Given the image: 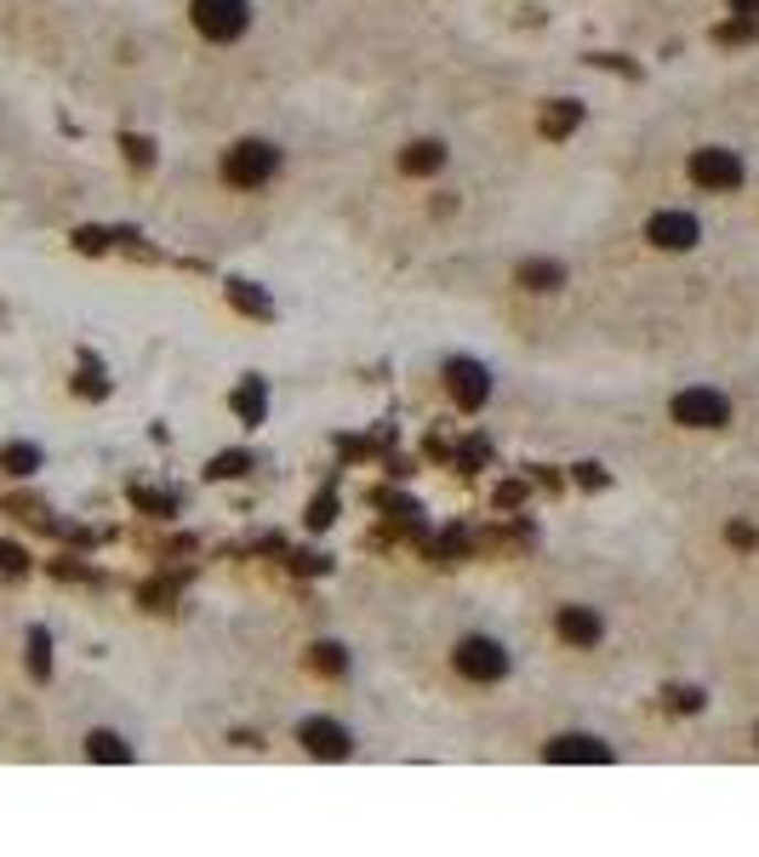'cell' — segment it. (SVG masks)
Segmentation results:
<instances>
[{
  "mask_svg": "<svg viewBox=\"0 0 759 857\" xmlns=\"http://www.w3.org/2000/svg\"><path fill=\"white\" fill-rule=\"evenodd\" d=\"M520 498H525V486H503V491H498V504H503V509H514Z\"/></svg>",
  "mask_w": 759,
  "mask_h": 857,
  "instance_id": "1f68e13d",
  "label": "cell"
},
{
  "mask_svg": "<svg viewBox=\"0 0 759 857\" xmlns=\"http://www.w3.org/2000/svg\"><path fill=\"white\" fill-rule=\"evenodd\" d=\"M440 167H446V144H435V138H423V144H411L400 155V172L406 178H435Z\"/></svg>",
  "mask_w": 759,
  "mask_h": 857,
  "instance_id": "8fae6325",
  "label": "cell"
},
{
  "mask_svg": "<svg viewBox=\"0 0 759 857\" xmlns=\"http://www.w3.org/2000/svg\"><path fill=\"white\" fill-rule=\"evenodd\" d=\"M446 389H451V401L463 406V412H480L485 394H491V378H485L480 360H451V367H446Z\"/></svg>",
  "mask_w": 759,
  "mask_h": 857,
  "instance_id": "ba28073f",
  "label": "cell"
},
{
  "mask_svg": "<svg viewBox=\"0 0 759 857\" xmlns=\"http://www.w3.org/2000/svg\"><path fill=\"white\" fill-rule=\"evenodd\" d=\"M246 469H252V457H246V452H223V457H212V469H206V475L235 480V475H246Z\"/></svg>",
  "mask_w": 759,
  "mask_h": 857,
  "instance_id": "7402d4cb",
  "label": "cell"
},
{
  "mask_svg": "<svg viewBox=\"0 0 759 857\" xmlns=\"http://www.w3.org/2000/svg\"><path fill=\"white\" fill-rule=\"evenodd\" d=\"M606 635V623L594 617L588 606H559V641H571V646H594Z\"/></svg>",
  "mask_w": 759,
  "mask_h": 857,
  "instance_id": "9c48e42d",
  "label": "cell"
},
{
  "mask_svg": "<svg viewBox=\"0 0 759 857\" xmlns=\"http://www.w3.org/2000/svg\"><path fill=\"white\" fill-rule=\"evenodd\" d=\"M86 754H92V761H131V749L115 732H92L86 738Z\"/></svg>",
  "mask_w": 759,
  "mask_h": 857,
  "instance_id": "d6986e66",
  "label": "cell"
},
{
  "mask_svg": "<svg viewBox=\"0 0 759 857\" xmlns=\"http://www.w3.org/2000/svg\"><path fill=\"white\" fill-rule=\"evenodd\" d=\"M228 406H235V417H246V423H263V412H269V389H263L257 378H246L235 394H228Z\"/></svg>",
  "mask_w": 759,
  "mask_h": 857,
  "instance_id": "9a60e30c",
  "label": "cell"
},
{
  "mask_svg": "<svg viewBox=\"0 0 759 857\" xmlns=\"http://www.w3.org/2000/svg\"><path fill=\"white\" fill-rule=\"evenodd\" d=\"M691 183L725 194V189L742 183V160H737L731 149H697V155H691Z\"/></svg>",
  "mask_w": 759,
  "mask_h": 857,
  "instance_id": "277c9868",
  "label": "cell"
},
{
  "mask_svg": "<svg viewBox=\"0 0 759 857\" xmlns=\"http://www.w3.org/2000/svg\"><path fill=\"white\" fill-rule=\"evenodd\" d=\"M451 657H457V675H469V680H503V669H509L503 646H498V641H485V635H469Z\"/></svg>",
  "mask_w": 759,
  "mask_h": 857,
  "instance_id": "5b68a950",
  "label": "cell"
},
{
  "mask_svg": "<svg viewBox=\"0 0 759 857\" xmlns=\"http://www.w3.org/2000/svg\"><path fill=\"white\" fill-rule=\"evenodd\" d=\"M548 761H594V766H606L611 749L600 738H554L548 743Z\"/></svg>",
  "mask_w": 759,
  "mask_h": 857,
  "instance_id": "30bf717a",
  "label": "cell"
},
{
  "mask_svg": "<svg viewBox=\"0 0 759 857\" xmlns=\"http://www.w3.org/2000/svg\"><path fill=\"white\" fill-rule=\"evenodd\" d=\"M0 464H7L12 475H35L41 469V452L35 446H7V452H0Z\"/></svg>",
  "mask_w": 759,
  "mask_h": 857,
  "instance_id": "ffe728a7",
  "label": "cell"
},
{
  "mask_svg": "<svg viewBox=\"0 0 759 857\" xmlns=\"http://www.w3.org/2000/svg\"><path fill=\"white\" fill-rule=\"evenodd\" d=\"M309 664H314L320 675H332V680H338V675H349V652H343L338 641H320V646L309 652Z\"/></svg>",
  "mask_w": 759,
  "mask_h": 857,
  "instance_id": "2e32d148",
  "label": "cell"
},
{
  "mask_svg": "<svg viewBox=\"0 0 759 857\" xmlns=\"http://www.w3.org/2000/svg\"><path fill=\"white\" fill-rule=\"evenodd\" d=\"M725 538H731V549H753L759 543V532H753L748 520H731V526H725Z\"/></svg>",
  "mask_w": 759,
  "mask_h": 857,
  "instance_id": "4316f807",
  "label": "cell"
},
{
  "mask_svg": "<svg viewBox=\"0 0 759 857\" xmlns=\"http://www.w3.org/2000/svg\"><path fill=\"white\" fill-rule=\"evenodd\" d=\"M75 246H81V252H104V246H109V235H104V229H81Z\"/></svg>",
  "mask_w": 759,
  "mask_h": 857,
  "instance_id": "f1b7e54d",
  "label": "cell"
},
{
  "mask_svg": "<svg viewBox=\"0 0 759 857\" xmlns=\"http://www.w3.org/2000/svg\"><path fill=\"white\" fill-rule=\"evenodd\" d=\"M520 286H525V292H554V286H566V263L525 257V263H520Z\"/></svg>",
  "mask_w": 759,
  "mask_h": 857,
  "instance_id": "7c38bea8",
  "label": "cell"
},
{
  "mask_svg": "<svg viewBox=\"0 0 759 857\" xmlns=\"http://www.w3.org/2000/svg\"><path fill=\"white\" fill-rule=\"evenodd\" d=\"M228 304H235L240 315H252V320H269V315H275L269 292H263V286H252V281H228Z\"/></svg>",
  "mask_w": 759,
  "mask_h": 857,
  "instance_id": "5bb4252c",
  "label": "cell"
},
{
  "mask_svg": "<svg viewBox=\"0 0 759 857\" xmlns=\"http://www.w3.org/2000/svg\"><path fill=\"white\" fill-rule=\"evenodd\" d=\"M714 41H725V46L759 41V18H753V12H742V18H731V23H719V29H714Z\"/></svg>",
  "mask_w": 759,
  "mask_h": 857,
  "instance_id": "e0dca14e",
  "label": "cell"
},
{
  "mask_svg": "<svg viewBox=\"0 0 759 857\" xmlns=\"http://www.w3.org/2000/svg\"><path fill=\"white\" fill-rule=\"evenodd\" d=\"M131 504H138V509H149V515H172V509H178V498H172V491H149V486H138V491H131Z\"/></svg>",
  "mask_w": 759,
  "mask_h": 857,
  "instance_id": "44dd1931",
  "label": "cell"
},
{
  "mask_svg": "<svg viewBox=\"0 0 759 857\" xmlns=\"http://www.w3.org/2000/svg\"><path fill=\"white\" fill-rule=\"evenodd\" d=\"M297 743H303L309 754H320V761H349V732L338 727V720H325V715H309L303 727H297Z\"/></svg>",
  "mask_w": 759,
  "mask_h": 857,
  "instance_id": "52a82bcc",
  "label": "cell"
},
{
  "mask_svg": "<svg viewBox=\"0 0 759 857\" xmlns=\"http://www.w3.org/2000/svg\"><path fill=\"white\" fill-rule=\"evenodd\" d=\"M674 423L685 428H719V423H731V401L714 389H680L674 394Z\"/></svg>",
  "mask_w": 759,
  "mask_h": 857,
  "instance_id": "3957f363",
  "label": "cell"
},
{
  "mask_svg": "<svg viewBox=\"0 0 759 857\" xmlns=\"http://www.w3.org/2000/svg\"><path fill=\"white\" fill-rule=\"evenodd\" d=\"M485 457H491V446H485V441H469V446H463V469H480Z\"/></svg>",
  "mask_w": 759,
  "mask_h": 857,
  "instance_id": "f546056e",
  "label": "cell"
},
{
  "mask_svg": "<svg viewBox=\"0 0 759 857\" xmlns=\"http://www.w3.org/2000/svg\"><path fill=\"white\" fill-rule=\"evenodd\" d=\"M29 572V554L18 543H0V578H23Z\"/></svg>",
  "mask_w": 759,
  "mask_h": 857,
  "instance_id": "603a6c76",
  "label": "cell"
},
{
  "mask_svg": "<svg viewBox=\"0 0 759 857\" xmlns=\"http://www.w3.org/2000/svg\"><path fill=\"white\" fill-rule=\"evenodd\" d=\"M577 480H582V486H594V491H600V486H606V469H600V464H582V469H577Z\"/></svg>",
  "mask_w": 759,
  "mask_h": 857,
  "instance_id": "4dcf8cb0",
  "label": "cell"
},
{
  "mask_svg": "<svg viewBox=\"0 0 759 857\" xmlns=\"http://www.w3.org/2000/svg\"><path fill=\"white\" fill-rule=\"evenodd\" d=\"M577 126H582V104H571V97H554L543 109V138H571Z\"/></svg>",
  "mask_w": 759,
  "mask_h": 857,
  "instance_id": "4fadbf2b",
  "label": "cell"
},
{
  "mask_svg": "<svg viewBox=\"0 0 759 857\" xmlns=\"http://www.w3.org/2000/svg\"><path fill=\"white\" fill-rule=\"evenodd\" d=\"M275 167H280L275 144H257V138H246V144H235V149L223 155V178L235 183V189H257V183H269V178H275Z\"/></svg>",
  "mask_w": 759,
  "mask_h": 857,
  "instance_id": "6da1fadb",
  "label": "cell"
},
{
  "mask_svg": "<svg viewBox=\"0 0 759 857\" xmlns=\"http://www.w3.org/2000/svg\"><path fill=\"white\" fill-rule=\"evenodd\" d=\"M252 23V7L246 0H194V29L206 41H240Z\"/></svg>",
  "mask_w": 759,
  "mask_h": 857,
  "instance_id": "7a4b0ae2",
  "label": "cell"
},
{
  "mask_svg": "<svg viewBox=\"0 0 759 857\" xmlns=\"http://www.w3.org/2000/svg\"><path fill=\"white\" fill-rule=\"evenodd\" d=\"M645 241L663 246V252H691V246L703 241V229H697V218H691V212H656L645 223Z\"/></svg>",
  "mask_w": 759,
  "mask_h": 857,
  "instance_id": "8992f818",
  "label": "cell"
},
{
  "mask_svg": "<svg viewBox=\"0 0 759 857\" xmlns=\"http://www.w3.org/2000/svg\"><path fill=\"white\" fill-rule=\"evenodd\" d=\"M332 515H338V498H332V491H320L314 509H309V526H332Z\"/></svg>",
  "mask_w": 759,
  "mask_h": 857,
  "instance_id": "484cf974",
  "label": "cell"
},
{
  "mask_svg": "<svg viewBox=\"0 0 759 857\" xmlns=\"http://www.w3.org/2000/svg\"><path fill=\"white\" fill-rule=\"evenodd\" d=\"M75 389H81V394H92V401H104V394H109V383L97 378V367H92V360H86V372L75 378Z\"/></svg>",
  "mask_w": 759,
  "mask_h": 857,
  "instance_id": "cb8c5ba5",
  "label": "cell"
},
{
  "mask_svg": "<svg viewBox=\"0 0 759 857\" xmlns=\"http://www.w3.org/2000/svg\"><path fill=\"white\" fill-rule=\"evenodd\" d=\"M29 675H35V680L52 675V635L46 629H29Z\"/></svg>",
  "mask_w": 759,
  "mask_h": 857,
  "instance_id": "ac0fdd59",
  "label": "cell"
},
{
  "mask_svg": "<svg viewBox=\"0 0 759 857\" xmlns=\"http://www.w3.org/2000/svg\"><path fill=\"white\" fill-rule=\"evenodd\" d=\"M126 155H131V167H149V160H154V144H149V138H126Z\"/></svg>",
  "mask_w": 759,
  "mask_h": 857,
  "instance_id": "83f0119b",
  "label": "cell"
},
{
  "mask_svg": "<svg viewBox=\"0 0 759 857\" xmlns=\"http://www.w3.org/2000/svg\"><path fill=\"white\" fill-rule=\"evenodd\" d=\"M669 703L685 709V715H697V709H703V691H697V686H674V691H669Z\"/></svg>",
  "mask_w": 759,
  "mask_h": 857,
  "instance_id": "d4e9b609",
  "label": "cell"
}]
</instances>
